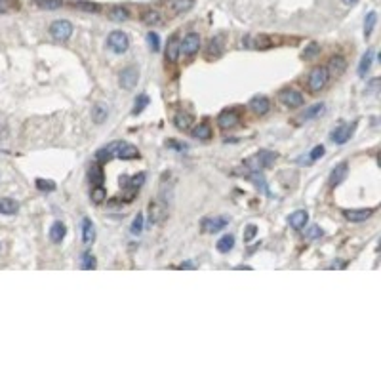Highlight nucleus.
Listing matches in <instances>:
<instances>
[{"mask_svg":"<svg viewBox=\"0 0 381 381\" xmlns=\"http://www.w3.org/2000/svg\"><path fill=\"white\" fill-rule=\"evenodd\" d=\"M113 159H120V160H134L139 159V151H137L136 145L128 143V141H113L109 143L107 147H103L95 153V160L99 164H105Z\"/></svg>","mask_w":381,"mask_h":381,"instance_id":"1","label":"nucleus"},{"mask_svg":"<svg viewBox=\"0 0 381 381\" xmlns=\"http://www.w3.org/2000/svg\"><path fill=\"white\" fill-rule=\"evenodd\" d=\"M276 159H278V155H276V153L261 149V151H258L253 157H250V159L246 160L244 164L248 166L252 172H259V170H267V168H271Z\"/></svg>","mask_w":381,"mask_h":381,"instance_id":"2","label":"nucleus"},{"mask_svg":"<svg viewBox=\"0 0 381 381\" xmlns=\"http://www.w3.org/2000/svg\"><path fill=\"white\" fill-rule=\"evenodd\" d=\"M330 80V74H328V69L326 67H315L313 71L309 72V79H307V86H309L311 94H318L320 90H324V86L328 84Z\"/></svg>","mask_w":381,"mask_h":381,"instance_id":"3","label":"nucleus"},{"mask_svg":"<svg viewBox=\"0 0 381 381\" xmlns=\"http://www.w3.org/2000/svg\"><path fill=\"white\" fill-rule=\"evenodd\" d=\"M50 35L52 38H56V40H59V42H65V40H69L72 36V31H74V27H72L71 21H67V19H56V21L50 25Z\"/></svg>","mask_w":381,"mask_h":381,"instance_id":"4","label":"nucleus"},{"mask_svg":"<svg viewBox=\"0 0 381 381\" xmlns=\"http://www.w3.org/2000/svg\"><path fill=\"white\" fill-rule=\"evenodd\" d=\"M107 48L113 54H124L130 48V38L122 31H113L107 36Z\"/></svg>","mask_w":381,"mask_h":381,"instance_id":"5","label":"nucleus"},{"mask_svg":"<svg viewBox=\"0 0 381 381\" xmlns=\"http://www.w3.org/2000/svg\"><path fill=\"white\" fill-rule=\"evenodd\" d=\"M278 101L290 109H297L305 103V97H303L301 92L295 90V88H284L281 94H278Z\"/></svg>","mask_w":381,"mask_h":381,"instance_id":"6","label":"nucleus"},{"mask_svg":"<svg viewBox=\"0 0 381 381\" xmlns=\"http://www.w3.org/2000/svg\"><path fill=\"white\" fill-rule=\"evenodd\" d=\"M354 128H357V122H352V124H349V122L339 124V126H336V128L330 132V139L334 141V143H338V145H345L347 141L351 139Z\"/></svg>","mask_w":381,"mask_h":381,"instance_id":"7","label":"nucleus"},{"mask_svg":"<svg viewBox=\"0 0 381 381\" xmlns=\"http://www.w3.org/2000/svg\"><path fill=\"white\" fill-rule=\"evenodd\" d=\"M200 48V36L196 33H187L181 40V54L187 56V58H193L194 54Z\"/></svg>","mask_w":381,"mask_h":381,"instance_id":"8","label":"nucleus"},{"mask_svg":"<svg viewBox=\"0 0 381 381\" xmlns=\"http://www.w3.org/2000/svg\"><path fill=\"white\" fill-rule=\"evenodd\" d=\"M238 122H240V115H238V111H235V109H225L217 116V126L221 130L235 128V126H238Z\"/></svg>","mask_w":381,"mask_h":381,"instance_id":"9","label":"nucleus"},{"mask_svg":"<svg viewBox=\"0 0 381 381\" xmlns=\"http://www.w3.org/2000/svg\"><path fill=\"white\" fill-rule=\"evenodd\" d=\"M118 77H120L118 82H120V86H122L124 90H134L137 84V80H139V72H137L136 67H126V69L120 71Z\"/></svg>","mask_w":381,"mask_h":381,"instance_id":"10","label":"nucleus"},{"mask_svg":"<svg viewBox=\"0 0 381 381\" xmlns=\"http://www.w3.org/2000/svg\"><path fill=\"white\" fill-rule=\"evenodd\" d=\"M248 107L258 116H263L271 111V99L265 97V95H253L252 99H250V103H248Z\"/></svg>","mask_w":381,"mask_h":381,"instance_id":"11","label":"nucleus"},{"mask_svg":"<svg viewBox=\"0 0 381 381\" xmlns=\"http://www.w3.org/2000/svg\"><path fill=\"white\" fill-rule=\"evenodd\" d=\"M227 225H229V219L221 216L204 217V219H202V231H204V233H217V231L225 229Z\"/></svg>","mask_w":381,"mask_h":381,"instance_id":"12","label":"nucleus"},{"mask_svg":"<svg viewBox=\"0 0 381 381\" xmlns=\"http://www.w3.org/2000/svg\"><path fill=\"white\" fill-rule=\"evenodd\" d=\"M166 216H168V210H166L164 204H160V202H151L149 204V223L151 225L164 221Z\"/></svg>","mask_w":381,"mask_h":381,"instance_id":"13","label":"nucleus"},{"mask_svg":"<svg viewBox=\"0 0 381 381\" xmlns=\"http://www.w3.org/2000/svg\"><path fill=\"white\" fill-rule=\"evenodd\" d=\"M372 214H374L372 208H357V210H345V212H343L345 219H349V221H352V223L366 221V219L372 217Z\"/></svg>","mask_w":381,"mask_h":381,"instance_id":"14","label":"nucleus"},{"mask_svg":"<svg viewBox=\"0 0 381 381\" xmlns=\"http://www.w3.org/2000/svg\"><path fill=\"white\" fill-rule=\"evenodd\" d=\"M181 54V42H180V36L173 35L170 40H168V46H166V59L170 61V63H175L177 61V58H180Z\"/></svg>","mask_w":381,"mask_h":381,"instance_id":"15","label":"nucleus"},{"mask_svg":"<svg viewBox=\"0 0 381 381\" xmlns=\"http://www.w3.org/2000/svg\"><path fill=\"white\" fill-rule=\"evenodd\" d=\"M347 173H349V164L347 162H341V164H338L334 170H332L330 173V185L332 187H336V185H339V183H343L347 177Z\"/></svg>","mask_w":381,"mask_h":381,"instance_id":"16","label":"nucleus"},{"mask_svg":"<svg viewBox=\"0 0 381 381\" xmlns=\"http://www.w3.org/2000/svg\"><path fill=\"white\" fill-rule=\"evenodd\" d=\"M65 235H67V227H65L61 221H54L52 223L50 231H48V237H50V240L54 242V244H61L63 242Z\"/></svg>","mask_w":381,"mask_h":381,"instance_id":"17","label":"nucleus"},{"mask_svg":"<svg viewBox=\"0 0 381 381\" xmlns=\"http://www.w3.org/2000/svg\"><path fill=\"white\" fill-rule=\"evenodd\" d=\"M345 69H347V61L341 56H334L330 59V63H328V74H332V77H341L345 72Z\"/></svg>","mask_w":381,"mask_h":381,"instance_id":"18","label":"nucleus"},{"mask_svg":"<svg viewBox=\"0 0 381 381\" xmlns=\"http://www.w3.org/2000/svg\"><path fill=\"white\" fill-rule=\"evenodd\" d=\"M194 122V118L191 113H187V111H180L177 115L173 116V124H175V128L177 130H183V132H187V130H191V124Z\"/></svg>","mask_w":381,"mask_h":381,"instance_id":"19","label":"nucleus"},{"mask_svg":"<svg viewBox=\"0 0 381 381\" xmlns=\"http://www.w3.org/2000/svg\"><path fill=\"white\" fill-rule=\"evenodd\" d=\"M80 227H82V240H84V244H92L95 240V227L94 223H92V219L84 217L82 223H80Z\"/></svg>","mask_w":381,"mask_h":381,"instance_id":"20","label":"nucleus"},{"mask_svg":"<svg viewBox=\"0 0 381 381\" xmlns=\"http://www.w3.org/2000/svg\"><path fill=\"white\" fill-rule=\"evenodd\" d=\"M307 219H309V214L305 212V210H297V212H294L292 216L288 217V223H290V227L292 229H303L305 225H307Z\"/></svg>","mask_w":381,"mask_h":381,"instance_id":"21","label":"nucleus"},{"mask_svg":"<svg viewBox=\"0 0 381 381\" xmlns=\"http://www.w3.org/2000/svg\"><path fill=\"white\" fill-rule=\"evenodd\" d=\"M107 116H109V107L105 103H95L94 107H92V120L95 124H103L107 120Z\"/></svg>","mask_w":381,"mask_h":381,"instance_id":"22","label":"nucleus"},{"mask_svg":"<svg viewBox=\"0 0 381 381\" xmlns=\"http://www.w3.org/2000/svg\"><path fill=\"white\" fill-rule=\"evenodd\" d=\"M19 212V204L14 198H0V214L2 216H15Z\"/></svg>","mask_w":381,"mask_h":381,"instance_id":"23","label":"nucleus"},{"mask_svg":"<svg viewBox=\"0 0 381 381\" xmlns=\"http://www.w3.org/2000/svg\"><path fill=\"white\" fill-rule=\"evenodd\" d=\"M223 52V36H214L208 42V48H206V56L208 58H219Z\"/></svg>","mask_w":381,"mask_h":381,"instance_id":"24","label":"nucleus"},{"mask_svg":"<svg viewBox=\"0 0 381 381\" xmlns=\"http://www.w3.org/2000/svg\"><path fill=\"white\" fill-rule=\"evenodd\" d=\"M372 61H374V50L370 48V50H366V54L362 56V59H360V63H359V77H366L368 71H370V67H372Z\"/></svg>","mask_w":381,"mask_h":381,"instance_id":"25","label":"nucleus"},{"mask_svg":"<svg viewBox=\"0 0 381 381\" xmlns=\"http://www.w3.org/2000/svg\"><path fill=\"white\" fill-rule=\"evenodd\" d=\"M88 175H90V183H92V187H95V185H103L105 175H103V168H101L99 164L90 166V172H88Z\"/></svg>","mask_w":381,"mask_h":381,"instance_id":"26","label":"nucleus"},{"mask_svg":"<svg viewBox=\"0 0 381 381\" xmlns=\"http://www.w3.org/2000/svg\"><path fill=\"white\" fill-rule=\"evenodd\" d=\"M326 111V105L324 103H315V105H311V107L305 109V113L301 115V120H311V118H317V116H320Z\"/></svg>","mask_w":381,"mask_h":381,"instance_id":"27","label":"nucleus"},{"mask_svg":"<svg viewBox=\"0 0 381 381\" xmlns=\"http://www.w3.org/2000/svg\"><path fill=\"white\" fill-rule=\"evenodd\" d=\"M191 136H193L194 139H204V141H206V139L212 137V126H210L208 122H200L193 132H191Z\"/></svg>","mask_w":381,"mask_h":381,"instance_id":"28","label":"nucleus"},{"mask_svg":"<svg viewBox=\"0 0 381 381\" xmlns=\"http://www.w3.org/2000/svg\"><path fill=\"white\" fill-rule=\"evenodd\" d=\"M217 252L219 253H229L233 248H235V237L233 235H225V237H221L219 240H217Z\"/></svg>","mask_w":381,"mask_h":381,"instance_id":"29","label":"nucleus"},{"mask_svg":"<svg viewBox=\"0 0 381 381\" xmlns=\"http://www.w3.org/2000/svg\"><path fill=\"white\" fill-rule=\"evenodd\" d=\"M141 21H143L145 25H149V27H157V25L162 23V15H160L159 12H155V10H147V12H143V15H141Z\"/></svg>","mask_w":381,"mask_h":381,"instance_id":"30","label":"nucleus"},{"mask_svg":"<svg viewBox=\"0 0 381 381\" xmlns=\"http://www.w3.org/2000/svg\"><path fill=\"white\" fill-rule=\"evenodd\" d=\"M109 19H113V21H128L130 12L122 6H115L111 8V12H109Z\"/></svg>","mask_w":381,"mask_h":381,"instance_id":"31","label":"nucleus"},{"mask_svg":"<svg viewBox=\"0 0 381 381\" xmlns=\"http://www.w3.org/2000/svg\"><path fill=\"white\" fill-rule=\"evenodd\" d=\"M194 6V0H172L173 14H185Z\"/></svg>","mask_w":381,"mask_h":381,"instance_id":"32","label":"nucleus"},{"mask_svg":"<svg viewBox=\"0 0 381 381\" xmlns=\"http://www.w3.org/2000/svg\"><path fill=\"white\" fill-rule=\"evenodd\" d=\"M97 267V261H95V256L92 252H84L80 256V269L84 271H92Z\"/></svg>","mask_w":381,"mask_h":381,"instance_id":"33","label":"nucleus"},{"mask_svg":"<svg viewBox=\"0 0 381 381\" xmlns=\"http://www.w3.org/2000/svg\"><path fill=\"white\" fill-rule=\"evenodd\" d=\"M149 95L141 94L136 97V103H134V109H132V115H141L145 111V107H149Z\"/></svg>","mask_w":381,"mask_h":381,"instance_id":"34","label":"nucleus"},{"mask_svg":"<svg viewBox=\"0 0 381 381\" xmlns=\"http://www.w3.org/2000/svg\"><path fill=\"white\" fill-rule=\"evenodd\" d=\"M375 23H377V14L375 12H368L366 19H364V38H370L372 31H374Z\"/></svg>","mask_w":381,"mask_h":381,"instance_id":"35","label":"nucleus"},{"mask_svg":"<svg viewBox=\"0 0 381 381\" xmlns=\"http://www.w3.org/2000/svg\"><path fill=\"white\" fill-rule=\"evenodd\" d=\"M33 2L42 10H58L63 6V0H33Z\"/></svg>","mask_w":381,"mask_h":381,"instance_id":"36","label":"nucleus"},{"mask_svg":"<svg viewBox=\"0 0 381 381\" xmlns=\"http://www.w3.org/2000/svg\"><path fill=\"white\" fill-rule=\"evenodd\" d=\"M72 6L79 8V10H84V12H99V10H101L99 4H94V2H86V0H79V2H72Z\"/></svg>","mask_w":381,"mask_h":381,"instance_id":"37","label":"nucleus"},{"mask_svg":"<svg viewBox=\"0 0 381 381\" xmlns=\"http://www.w3.org/2000/svg\"><path fill=\"white\" fill-rule=\"evenodd\" d=\"M105 198H107V191L103 189V185H95V187H92V200H94L95 204H101Z\"/></svg>","mask_w":381,"mask_h":381,"instance_id":"38","label":"nucleus"},{"mask_svg":"<svg viewBox=\"0 0 381 381\" xmlns=\"http://www.w3.org/2000/svg\"><path fill=\"white\" fill-rule=\"evenodd\" d=\"M35 185L38 191H46V193L56 191V183H54L52 180H42V177H38V180L35 181Z\"/></svg>","mask_w":381,"mask_h":381,"instance_id":"39","label":"nucleus"},{"mask_svg":"<svg viewBox=\"0 0 381 381\" xmlns=\"http://www.w3.org/2000/svg\"><path fill=\"white\" fill-rule=\"evenodd\" d=\"M143 214H137L136 217H134V221H132V227H130V231H132V235H139L141 231H143Z\"/></svg>","mask_w":381,"mask_h":381,"instance_id":"40","label":"nucleus"},{"mask_svg":"<svg viewBox=\"0 0 381 381\" xmlns=\"http://www.w3.org/2000/svg\"><path fill=\"white\" fill-rule=\"evenodd\" d=\"M147 42H149V46H151L153 52L160 50V36L157 35L155 31H149V33H147Z\"/></svg>","mask_w":381,"mask_h":381,"instance_id":"41","label":"nucleus"},{"mask_svg":"<svg viewBox=\"0 0 381 381\" xmlns=\"http://www.w3.org/2000/svg\"><path fill=\"white\" fill-rule=\"evenodd\" d=\"M324 235V231L318 227V225H311L309 229L305 231V237L309 238V240H317V238H320Z\"/></svg>","mask_w":381,"mask_h":381,"instance_id":"42","label":"nucleus"},{"mask_svg":"<svg viewBox=\"0 0 381 381\" xmlns=\"http://www.w3.org/2000/svg\"><path fill=\"white\" fill-rule=\"evenodd\" d=\"M318 52H320V46H318L317 42H311L309 46H307V50L303 52V58L305 59H311V58H315Z\"/></svg>","mask_w":381,"mask_h":381,"instance_id":"43","label":"nucleus"},{"mask_svg":"<svg viewBox=\"0 0 381 381\" xmlns=\"http://www.w3.org/2000/svg\"><path fill=\"white\" fill-rule=\"evenodd\" d=\"M273 46V40L269 38V36H258L256 38V42H253V48H271Z\"/></svg>","mask_w":381,"mask_h":381,"instance_id":"44","label":"nucleus"},{"mask_svg":"<svg viewBox=\"0 0 381 381\" xmlns=\"http://www.w3.org/2000/svg\"><path fill=\"white\" fill-rule=\"evenodd\" d=\"M250 180L256 181V185H258V187L261 189V191H265V193H267L265 180H263V175H261V173H259V172H252V173H250Z\"/></svg>","mask_w":381,"mask_h":381,"instance_id":"45","label":"nucleus"},{"mask_svg":"<svg viewBox=\"0 0 381 381\" xmlns=\"http://www.w3.org/2000/svg\"><path fill=\"white\" fill-rule=\"evenodd\" d=\"M256 235H258V227H256V225H246V229H244V242H252Z\"/></svg>","mask_w":381,"mask_h":381,"instance_id":"46","label":"nucleus"},{"mask_svg":"<svg viewBox=\"0 0 381 381\" xmlns=\"http://www.w3.org/2000/svg\"><path fill=\"white\" fill-rule=\"evenodd\" d=\"M324 153H326V149H324V145H317V147H315V149L311 151L309 160H318V159H322Z\"/></svg>","mask_w":381,"mask_h":381,"instance_id":"47","label":"nucleus"},{"mask_svg":"<svg viewBox=\"0 0 381 381\" xmlns=\"http://www.w3.org/2000/svg\"><path fill=\"white\" fill-rule=\"evenodd\" d=\"M10 10V0H0V14Z\"/></svg>","mask_w":381,"mask_h":381,"instance_id":"48","label":"nucleus"},{"mask_svg":"<svg viewBox=\"0 0 381 381\" xmlns=\"http://www.w3.org/2000/svg\"><path fill=\"white\" fill-rule=\"evenodd\" d=\"M345 267V263H332L330 269H343Z\"/></svg>","mask_w":381,"mask_h":381,"instance_id":"49","label":"nucleus"},{"mask_svg":"<svg viewBox=\"0 0 381 381\" xmlns=\"http://www.w3.org/2000/svg\"><path fill=\"white\" fill-rule=\"evenodd\" d=\"M181 269H194V265H193V263H181Z\"/></svg>","mask_w":381,"mask_h":381,"instance_id":"50","label":"nucleus"},{"mask_svg":"<svg viewBox=\"0 0 381 381\" xmlns=\"http://www.w3.org/2000/svg\"><path fill=\"white\" fill-rule=\"evenodd\" d=\"M359 0H343V4H347V6H352V4H357Z\"/></svg>","mask_w":381,"mask_h":381,"instance_id":"51","label":"nucleus"}]
</instances>
